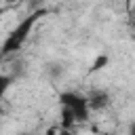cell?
<instances>
[{"label":"cell","mask_w":135,"mask_h":135,"mask_svg":"<svg viewBox=\"0 0 135 135\" xmlns=\"http://www.w3.org/2000/svg\"><path fill=\"white\" fill-rule=\"evenodd\" d=\"M42 15H46V11H44V8H38V11H34L32 15H27L25 19H21V21L17 23V27H13L11 34L6 36V40H4V44H2V49H0V53H2V55L17 53V51L23 46V42L27 40V36H30V32H32V27L36 25V21H38Z\"/></svg>","instance_id":"obj_1"},{"label":"cell","mask_w":135,"mask_h":135,"mask_svg":"<svg viewBox=\"0 0 135 135\" xmlns=\"http://www.w3.org/2000/svg\"><path fill=\"white\" fill-rule=\"evenodd\" d=\"M59 101H61V105H68V108L74 112L76 122H84V120H89L91 110H89L86 97H82V95H78V93H70V91H65V93L59 95Z\"/></svg>","instance_id":"obj_2"},{"label":"cell","mask_w":135,"mask_h":135,"mask_svg":"<svg viewBox=\"0 0 135 135\" xmlns=\"http://www.w3.org/2000/svg\"><path fill=\"white\" fill-rule=\"evenodd\" d=\"M86 103H89V110L99 112V110H103V108L110 105V95H108V91H93L86 97Z\"/></svg>","instance_id":"obj_3"},{"label":"cell","mask_w":135,"mask_h":135,"mask_svg":"<svg viewBox=\"0 0 135 135\" xmlns=\"http://www.w3.org/2000/svg\"><path fill=\"white\" fill-rule=\"evenodd\" d=\"M74 122H76L74 112H72L68 105H61V129H72Z\"/></svg>","instance_id":"obj_4"},{"label":"cell","mask_w":135,"mask_h":135,"mask_svg":"<svg viewBox=\"0 0 135 135\" xmlns=\"http://www.w3.org/2000/svg\"><path fill=\"white\" fill-rule=\"evenodd\" d=\"M108 55H99L95 61H93V65H91V72H99V70H103L105 65H108Z\"/></svg>","instance_id":"obj_5"},{"label":"cell","mask_w":135,"mask_h":135,"mask_svg":"<svg viewBox=\"0 0 135 135\" xmlns=\"http://www.w3.org/2000/svg\"><path fill=\"white\" fill-rule=\"evenodd\" d=\"M11 82H13V78H11V76H4V74H0V99H2V97H4V93L8 91Z\"/></svg>","instance_id":"obj_6"},{"label":"cell","mask_w":135,"mask_h":135,"mask_svg":"<svg viewBox=\"0 0 135 135\" xmlns=\"http://www.w3.org/2000/svg\"><path fill=\"white\" fill-rule=\"evenodd\" d=\"M59 135H76L72 129H59Z\"/></svg>","instance_id":"obj_7"},{"label":"cell","mask_w":135,"mask_h":135,"mask_svg":"<svg viewBox=\"0 0 135 135\" xmlns=\"http://www.w3.org/2000/svg\"><path fill=\"white\" fill-rule=\"evenodd\" d=\"M55 133H57V129H53V127H51V129H46V135H55Z\"/></svg>","instance_id":"obj_8"},{"label":"cell","mask_w":135,"mask_h":135,"mask_svg":"<svg viewBox=\"0 0 135 135\" xmlns=\"http://www.w3.org/2000/svg\"><path fill=\"white\" fill-rule=\"evenodd\" d=\"M4 2H8V4H15V2H19V0H4Z\"/></svg>","instance_id":"obj_9"},{"label":"cell","mask_w":135,"mask_h":135,"mask_svg":"<svg viewBox=\"0 0 135 135\" xmlns=\"http://www.w3.org/2000/svg\"><path fill=\"white\" fill-rule=\"evenodd\" d=\"M34 2H46V0H34Z\"/></svg>","instance_id":"obj_10"}]
</instances>
